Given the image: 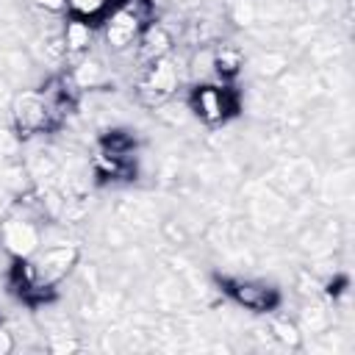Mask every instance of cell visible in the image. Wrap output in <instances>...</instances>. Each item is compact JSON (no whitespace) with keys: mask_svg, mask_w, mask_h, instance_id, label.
Segmentation results:
<instances>
[{"mask_svg":"<svg viewBox=\"0 0 355 355\" xmlns=\"http://www.w3.org/2000/svg\"><path fill=\"white\" fill-rule=\"evenodd\" d=\"M80 258L78 244H50L39 247L28 258H11L6 286L28 308H42L58 297L61 280L75 269Z\"/></svg>","mask_w":355,"mask_h":355,"instance_id":"1","label":"cell"},{"mask_svg":"<svg viewBox=\"0 0 355 355\" xmlns=\"http://www.w3.org/2000/svg\"><path fill=\"white\" fill-rule=\"evenodd\" d=\"M139 139L128 128H108L97 136L94 175L100 183H128L136 178Z\"/></svg>","mask_w":355,"mask_h":355,"instance_id":"2","label":"cell"},{"mask_svg":"<svg viewBox=\"0 0 355 355\" xmlns=\"http://www.w3.org/2000/svg\"><path fill=\"white\" fill-rule=\"evenodd\" d=\"M189 111L208 128L227 125L241 111V94L233 83L225 80H200L186 94Z\"/></svg>","mask_w":355,"mask_h":355,"instance_id":"3","label":"cell"},{"mask_svg":"<svg viewBox=\"0 0 355 355\" xmlns=\"http://www.w3.org/2000/svg\"><path fill=\"white\" fill-rule=\"evenodd\" d=\"M214 286L239 308L252 313H275L283 305V291L258 277H241V275H214Z\"/></svg>","mask_w":355,"mask_h":355,"instance_id":"4","label":"cell"},{"mask_svg":"<svg viewBox=\"0 0 355 355\" xmlns=\"http://www.w3.org/2000/svg\"><path fill=\"white\" fill-rule=\"evenodd\" d=\"M150 22H155L150 0H119L111 8V14L103 19L105 44L111 50H128L136 44V39Z\"/></svg>","mask_w":355,"mask_h":355,"instance_id":"5","label":"cell"},{"mask_svg":"<svg viewBox=\"0 0 355 355\" xmlns=\"http://www.w3.org/2000/svg\"><path fill=\"white\" fill-rule=\"evenodd\" d=\"M11 125L19 139H33V136L58 130L64 122L55 116L42 89H25L11 103Z\"/></svg>","mask_w":355,"mask_h":355,"instance_id":"6","label":"cell"},{"mask_svg":"<svg viewBox=\"0 0 355 355\" xmlns=\"http://www.w3.org/2000/svg\"><path fill=\"white\" fill-rule=\"evenodd\" d=\"M178 83H180L178 67H175L172 55H166V58H158L153 64L139 67L136 92H139L144 105H164L178 92Z\"/></svg>","mask_w":355,"mask_h":355,"instance_id":"7","label":"cell"},{"mask_svg":"<svg viewBox=\"0 0 355 355\" xmlns=\"http://www.w3.org/2000/svg\"><path fill=\"white\" fill-rule=\"evenodd\" d=\"M0 239H3V247L8 250L11 258H28L42 247V233L28 219H8L3 225Z\"/></svg>","mask_w":355,"mask_h":355,"instance_id":"8","label":"cell"},{"mask_svg":"<svg viewBox=\"0 0 355 355\" xmlns=\"http://www.w3.org/2000/svg\"><path fill=\"white\" fill-rule=\"evenodd\" d=\"M133 47H136L139 67L153 64V61H158V58L172 55V33H169L164 25L150 22V25L141 31V36L136 39V44H133Z\"/></svg>","mask_w":355,"mask_h":355,"instance_id":"9","label":"cell"},{"mask_svg":"<svg viewBox=\"0 0 355 355\" xmlns=\"http://www.w3.org/2000/svg\"><path fill=\"white\" fill-rule=\"evenodd\" d=\"M92 33H94L92 25L78 22V19H67L61 44H64V53H67V58L72 61V67L89 55V50H92Z\"/></svg>","mask_w":355,"mask_h":355,"instance_id":"10","label":"cell"},{"mask_svg":"<svg viewBox=\"0 0 355 355\" xmlns=\"http://www.w3.org/2000/svg\"><path fill=\"white\" fill-rule=\"evenodd\" d=\"M116 3L119 0H64V11H67V19H78L97 28L103 25V19L111 14Z\"/></svg>","mask_w":355,"mask_h":355,"instance_id":"11","label":"cell"},{"mask_svg":"<svg viewBox=\"0 0 355 355\" xmlns=\"http://www.w3.org/2000/svg\"><path fill=\"white\" fill-rule=\"evenodd\" d=\"M211 69H214V80L233 83L236 75H239V69H241V55L233 47H219L211 55Z\"/></svg>","mask_w":355,"mask_h":355,"instance_id":"12","label":"cell"},{"mask_svg":"<svg viewBox=\"0 0 355 355\" xmlns=\"http://www.w3.org/2000/svg\"><path fill=\"white\" fill-rule=\"evenodd\" d=\"M272 330H275V338L280 344H286V347H300V341H302V333H300V327L294 322L280 319V322L272 324Z\"/></svg>","mask_w":355,"mask_h":355,"instance_id":"13","label":"cell"},{"mask_svg":"<svg viewBox=\"0 0 355 355\" xmlns=\"http://www.w3.org/2000/svg\"><path fill=\"white\" fill-rule=\"evenodd\" d=\"M14 347H17V341H14V336H11V330L3 324V319H0V355H8V352H14Z\"/></svg>","mask_w":355,"mask_h":355,"instance_id":"14","label":"cell"},{"mask_svg":"<svg viewBox=\"0 0 355 355\" xmlns=\"http://www.w3.org/2000/svg\"><path fill=\"white\" fill-rule=\"evenodd\" d=\"M36 6H42V8H47V11H61L64 8V0H33Z\"/></svg>","mask_w":355,"mask_h":355,"instance_id":"15","label":"cell"}]
</instances>
